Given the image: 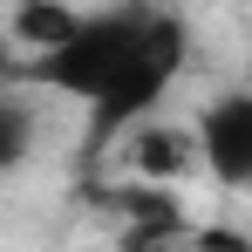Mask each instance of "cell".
<instances>
[{
    "label": "cell",
    "mask_w": 252,
    "mask_h": 252,
    "mask_svg": "<svg viewBox=\"0 0 252 252\" xmlns=\"http://www.w3.org/2000/svg\"><path fill=\"white\" fill-rule=\"evenodd\" d=\"M191 62V28L184 14H170L164 0H109L82 14V28L41 62H14L28 82L55 89L68 102H82L89 143L129 136L136 123L157 116V102Z\"/></svg>",
    "instance_id": "6da1fadb"
},
{
    "label": "cell",
    "mask_w": 252,
    "mask_h": 252,
    "mask_svg": "<svg viewBox=\"0 0 252 252\" xmlns=\"http://www.w3.org/2000/svg\"><path fill=\"white\" fill-rule=\"evenodd\" d=\"M191 129H198V150H205L211 177L225 191H252V82L211 95Z\"/></svg>",
    "instance_id": "7a4b0ae2"
},
{
    "label": "cell",
    "mask_w": 252,
    "mask_h": 252,
    "mask_svg": "<svg viewBox=\"0 0 252 252\" xmlns=\"http://www.w3.org/2000/svg\"><path fill=\"white\" fill-rule=\"evenodd\" d=\"M129 143V157H136V177L143 184H177L184 170H198L205 164V150H198V129H184V123H136L123 136Z\"/></svg>",
    "instance_id": "3957f363"
},
{
    "label": "cell",
    "mask_w": 252,
    "mask_h": 252,
    "mask_svg": "<svg viewBox=\"0 0 252 252\" xmlns=\"http://www.w3.org/2000/svg\"><path fill=\"white\" fill-rule=\"evenodd\" d=\"M75 28H82V14L62 7V0H14V14H7V34H14V48H21V62L55 55Z\"/></svg>",
    "instance_id": "277c9868"
},
{
    "label": "cell",
    "mask_w": 252,
    "mask_h": 252,
    "mask_svg": "<svg viewBox=\"0 0 252 252\" xmlns=\"http://www.w3.org/2000/svg\"><path fill=\"white\" fill-rule=\"evenodd\" d=\"M0 164L7 170H21L28 164V143H34V102L21 95V89H7V102H0Z\"/></svg>",
    "instance_id": "5b68a950"
},
{
    "label": "cell",
    "mask_w": 252,
    "mask_h": 252,
    "mask_svg": "<svg viewBox=\"0 0 252 252\" xmlns=\"http://www.w3.org/2000/svg\"><path fill=\"white\" fill-rule=\"evenodd\" d=\"M246 75H252V62H246Z\"/></svg>",
    "instance_id": "8992f818"
}]
</instances>
